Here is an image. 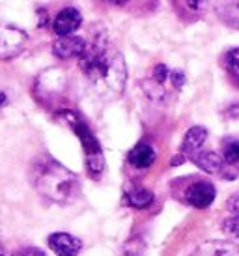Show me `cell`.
Wrapping results in <instances>:
<instances>
[{
  "label": "cell",
  "instance_id": "6da1fadb",
  "mask_svg": "<svg viewBox=\"0 0 239 256\" xmlns=\"http://www.w3.org/2000/svg\"><path fill=\"white\" fill-rule=\"evenodd\" d=\"M78 68L101 98L112 100L126 90V60L124 54L108 42L105 30H98L90 43H86L84 52L78 56Z\"/></svg>",
  "mask_w": 239,
  "mask_h": 256
},
{
  "label": "cell",
  "instance_id": "7a4b0ae2",
  "mask_svg": "<svg viewBox=\"0 0 239 256\" xmlns=\"http://www.w3.org/2000/svg\"><path fill=\"white\" fill-rule=\"evenodd\" d=\"M28 178L36 191L54 204H73L80 196V182L77 174H73L47 154L32 161Z\"/></svg>",
  "mask_w": 239,
  "mask_h": 256
},
{
  "label": "cell",
  "instance_id": "3957f363",
  "mask_svg": "<svg viewBox=\"0 0 239 256\" xmlns=\"http://www.w3.org/2000/svg\"><path fill=\"white\" fill-rule=\"evenodd\" d=\"M62 118L70 124V128L73 129V133L78 136V140L82 144L88 174H90L94 180H99L101 174H103V170H105V156H103V150H101L99 140L96 138V135L92 133V129L88 128V124H86L77 112H73V110H62Z\"/></svg>",
  "mask_w": 239,
  "mask_h": 256
},
{
  "label": "cell",
  "instance_id": "277c9868",
  "mask_svg": "<svg viewBox=\"0 0 239 256\" xmlns=\"http://www.w3.org/2000/svg\"><path fill=\"white\" fill-rule=\"evenodd\" d=\"M26 42L28 36L24 30L0 21V60H10L21 54Z\"/></svg>",
  "mask_w": 239,
  "mask_h": 256
},
{
  "label": "cell",
  "instance_id": "5b68a950",
  "mask_svg": "<svg viewBox=\"0 0 239 256\" xmlns=\"http://www.w3.org/2000/svg\"><path fill=\"white\" fill-rule=\"evenodd\" d=\"M80 24H82V15H80L77 8H64L52 21V30H54V34L58 38L73 36V32Z\"/></svg>",
  "mask_w": 239,
  "mask_h": 256
},
{
  "label": "cell",
  "instance_id": "8992f818",
  "mask_svg": "<svg viewBox=\"0 0 239 256\" xmlns=\"http://www.w3.org/2000/svg\"><path fill=\"white\" fill-rule=\"evenodd\" d=\"M215 194H217V191H215L213 184H210V182H194L185 192V200L189 202L190 206L204 210V208H210L213 204Z\"/></svg>",
  "mask_w": 239,
  "mask_h": 256
},
{
  "label": "cell",
  "instance_id": "52a82bcc",
  "mask_svg": "<svg viewBox=\"0 0 239 256\" xmlns=\"http://www.w3.org/2000/svg\"><path fill=\"white\" fill-rule=\"evenodd\" d=\"M47 245L56 256H77L82 249L80 240L71 234H66V232L50 234L49 240H47Z\"/></svg>",
  "mask_w": 239,
  "mask_h": 256
},
{
  "label": "cell",
  "instance_id": "ba28073f",
  "mask_svg": "<svg viewBox=\"0 0 239 256\" xmlns=\"http://www.w3.org/2000/svg\"><path fill=\"white\" fill-rule=\"evenodd\" d=\"M86 49V40L78 36H64L58 38L56 42L52 43V54L56 58L68 60V58L80 56Z\"/></svg>",
  "mask_w": 239,
  "mask_h": 256
},
{
  "label": "cell",
  "instance_id": "9c48e42d",
  "mask_svg": "<svg viewBox=\"0 0 239 256\" xmlns=\"http://www.w3.org/2000/svg\"><path fill=\"white\" fill-rule=\"evenodd\" d=\"M190 256H239V245L230 242H206Z\"/></svg>",
  "mask_w": 239,
  "mask_h": 256
},
{
  "label": "cell",
  "instance_id": "30bf717a",
  "mask_svg": "<svg viewBox=\"0 0 239 256\" xmlns=\"http://www.w3.org/2000/svg\"><path fill=\"white\" fill-rule=\"evenodd\" d=\"M190 161L196 164L198 168H202L208 174H220L222 168H224V159L218 156V154H213V152H196L192 154Z\"/></svg>",
  "mask_w": 239,
  "mask_h": 256
},
{
  "label": "cell",
  "instance_id": "8fae6325",
  "mask_svg": "<svg viewBox=\"0 0 239 256\" xmlns=\"http://www.w3.org/2000/svg\"><path fill=\"white\" fill-rule=\"evenodd\" d=\"M155 157H157V154H155L154 146L148 142H140L129 152L127 159L134 168H150L155 163Z\"/></svg>",
  "mask_w": 239,
  "mask_h": 256
},
{
  "label": "cell",
  "instance_id": "7c38bea8",
  "mask_svg": "<svg viewBox=\"0 0 239 256\" xmlns=\"http://www.w3.org/2000/svg\"><path fill=\"white\" fill-rule=\"evenodd\" d=\"M206 138H208V129L202 128V126H194V128H190L185 136H183V146H182V152L185 156H192V154H196L200 152V148L204 146Z\"/></svg>",
  "mask_w": 239,
  "mask_h": 256
},
{
  "label": "cell",
  "instance_id": "4fadbf2b",
  "mask_svg": "<svg viewBox=\"0 0 239 256\" xmlns=\"http://www.w3.org/2000/svg\"><path fill=\"white\" fill-rule=\"evenodd\" d=\"M126 198L129 206L136 208V210H146L154 204V192L144 187H134L131 191H127Z\"/></svg>",
  "mask_w": 239,
  "mask_h": 256
},
{
  "label": "cell",
  "instance_id": "5bb4252c",
  "mask_svg": "<svg viewBox=\"0 0 239 256\" xmlns=\"http://www.w3.org/2000/svg\"><path fill=\"white\" fill-rule=\"evenodd\" d=\"M218 15L226 24L239 28V0H218Z\"/></svg>",
  "mask_w": 239,
  "mask_h": 256
},
{
  "label": "cell",
  "instance_id": "9a60e30c",
  "mask_svg": "<svg viewBox=\"0 0 239 256\" xmlns=\"http://www.w3.org/2000/svg\"><path fill=\"white\" fill-rule=\"evenodd\" d=\"M144 252H146V245L140 238H131L122 247V256H144Z\"/></svg>",
  "mask_w": 239,
  "mask_h": 256
},
{
  "label": "cell",
  "instance_id": "2e32d148",
  "mask_svg": "<svg viewBox=\"0 0 239 256\" xmlns=\"http://www.w3.org/2000/svg\"><path fill=\"white\" fill-rule=\"evenodd\" d=\"M222 230L228 236H232L236 240H239V215H230L228 219L222 222Z\"/></svg>",
  "mask_w": 239,
  "mask_h": 256
},
{
  "label": "cell",
  "instance_id": "e0dca14e",
  "mask_svg": "<svg viewBox=\"0 0 239 256\" xmlns=\"http://www.w3.org/2000/svg\"><path fill=\"white\" fill-rule=\"evenodd\" d=\"M224 161L228 163H239V140H230L224 146Z\"/></svg>",
  "mask_w": 239,
  "mask_h": 256
},
{
  "label": "cell",
  "instance_id": "ac0fdd59",
  "mask_svg": "<svg viewBox=\"0 0 239 256\" xmlns=\"http://www.w3.org/2000/svg\"><path fill=\"white\" fill-rule=\"evenodd\" d=\"M226 66H228V72L232 73L234 77L239 78V47L228 52V56H226Z\"/></svg>",
  "mask_w": 239,
  "mask_h": 256
},
{
  "label": "cell",
  "instance_id": "d6986e66",
  "mask_svg": "<svg viewBox=\"0 0 239 256\" xmlns=\"http://www.w3.org/2000/svg\"><path fill=\"white\" fill-rule=\"evenodd\" d=\"M185 4L192 12H204L208 4H210V0H185Z\"/></svg>",
  "mask_w": 239,
  "mask_h": 256
},
{
  "label": "cell",
  "instance_id": "ffe728a7",
  "mask_svg": "<svg viewBox=\"0 0 239 256\" xmlns=\"http://www.w3.org/2000/svg\"><path fill=\"white\" fill-rule=\"evenodd\" d=\"M10 256H45L40 249H36V247H24V249H19L15 250L14 254Z\"/></svg>",
  "mask_w": 239,
  "mask_h": 256
},
{
  "label": "cell",
  "instance_id": "44dd1931",
  "mask_svg": "<svg viewBox=\"0 0 239 256\" xmlns=\"http://www.w3.org/2000/svg\"><path fill=\"white\" fill-rule=\"evenodd\" d=\"M226 208H228L230 215H239V194H234V196H230V198H228V202H226Z\"/></svg>",
  "mask_w": 239,
  "mask_h": 256
},
{
  "label": "cell",
  "instance_id": "7402d4cb",
  "mask_svg": "<svg viewBox=\"0 0 239 256\" xmlns=\"http://www.w3.org/2000/svg\"><path fill=\"white\" fill-rule=\"evenodd\" d=\"M8 103V98H6V94L4 92H0V107H4Z\"/></svg>",
  "mask_w": 239,
  "mask_h": 256
},
{
  "label": "cell",
  "instance_id": "603a6c76",
  "mask_svg": "<svg viewBox=\"0 0 239 256\" xmlns=\"http://www.w3.org/2000/svg\"><path fill=\"white\" fill-rule=\"evenodd\" d=\"M180 163H183V156H176L172 159V164H180Z\"/></svg>",
  "mask_w": 239,
  "mask_h": 256
},
{
  "label": "cell",
  "instance_id": "cb8c5ba5",
  "mask_svg": "<svg viewBox=\"0 0 239 256\" xmlns=\"http://www.w3.org/2000/svg\"><path fill=\"white\" fill-rule=\"evenodd\" d=\"M0 256H8V254H6V249L2 247V243H0Z\"/></svg>",
  "mask_w": 239,
  "mask_h": 256
},
{
  "label": "cell",
  "instance_id": "d4e9b609",
  "mask_svg": "<svg viewBox=\"0 0 239 256\" xmlns=\"http://www.w3.org/2000/svg\"><path fill=\"white\" fill-rule=\"evenodd\" d=\"M112 2H116V4H122V2H124V0H112Z\"/></svg>",
  "mask_w": 239,
  "mask_h": 256
}]
</instances>
